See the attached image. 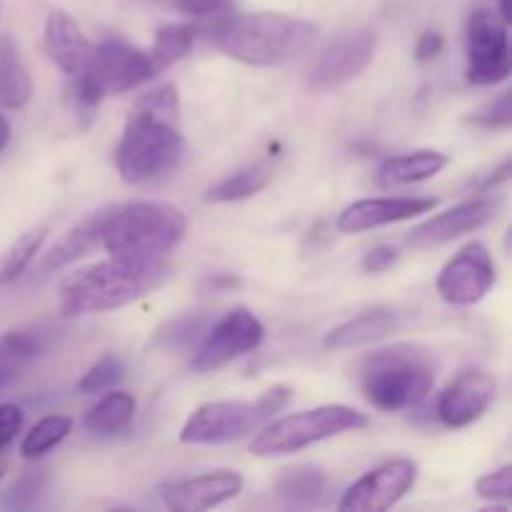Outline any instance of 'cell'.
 <instances>
[{
  "label": "cell",
  "mask_w": 512,
  "mask_h": 512,
  "mask_svg": "<svg viewBox=\"0 0 512 512\" xmlns=\"http://www.w3.org/2000/svg\"><path fill=\"white\" fill-rule=\"evenodd\" d=\"M10 123H8V118H5V113H0V153H3L5 148H8V143H10Z\"/></svg>",
  "instance_id": "ab89813d"
},
{
  "label": "cell",
  "mask_w": 512,
  "mask_h": 512,
  "mask_svg": "<svg viewBox=\"0 0 512 512\" xmlns=\"http://www.w3.org/2000/svg\"><path fill=\"white\" fill-rule=\"evenodd\" d=\"M450 165V155L440 150H415V153L393 155L380 165L378 180L383 188H400L435 178Z\"/></svg>",
  "instance_id": "ffe728a7"
},
{
  "label": "cell",
  "mask_w": 512,
  "mask_h": 512,
  "mask_svg": "<svg viewBox=\"0 0 512 512\" xmlns=\"http://www.w3.org/2000/svg\"><path fill=\"white\" fill-rule=\"evenodd\" d=\"M378 50V33L370 28H358L343 33L325 48V53L310 68L308 83L313 90H338L365 73Z\"/></svg>",
  "instance_id": "4fadbf2b"
},
{
  "label": "cell",
  "mask_w": 512,
  "mask_h": 512,
  "mask_svg": "<svg viewBox=\"0 0 512 512\" xmlns=\"http://www.w3.org/2000/svg\"><path fill=\"white\" fill-rule=\"evenodd\" d=\"M15 370H18V368H13V365L0 363V390H5L10 383H13V380H15Z\"/></svg>",
  "instance_id": "60d3db41"
},
{
  "label": "cell",
  "mask_w": 512,
  "mask_h": 512,
  "mask_svg": "<svg viewBox=\"0 0 512 512\" xmlns=\"http://www.w3.org/2000/svg\"><path fill=\"white\" fill-rule=\"evenodd\" d=\"M183 153L178 88L158 85L130 108L115 150V168L130 185L155 183L178 168Z\"/></svg>",
  "instance_id": "6da1fadb"
},
{
  "label": "cell",
  "mask_w": 512,
  "mask_h": 512,
  "mask_svg": "<svg viewBox=\"0 0 512 512\" xmlns=\"http://www.w3.org/2000/svg\"><path fill=\"white\" fill-rule=\"evenodd\" d=\"M273 175L275 165L268 163V160H258V163L245 165V168L235 170L228 178L215 183L205 193V200L208 203H238V200H248L253 195H258L260 190L268 188L273 183Z\"/></svg>",
  "instance_id": "cb8c5ba5"
},
{
  "label": "cell",
  "mask_w": 512,
  "mask_h": 512,
  "mask_svg": "<svg viewBox=\"0 0 512 512\" xmlns=\"http://www.w3.org/2000/svg\"><path fill=\"white\" fill-rule=\"evenodd\" d=\"M195 35H198V28H195V25H188V23L160 25L158 33H155L153 48L148 50L158 75L163 73V70H168L170 65L178 63V60H183L185 55L193 50Z\"/></svg>",
  "instance_id": "4316f807"
},
{
  "label": "cell",
  "mask_w": 512,
  "mask_h": 512,
  "mask_svg": "<svg viewBox=\"0 0 512 512\" xmlns=\"http://www.w3.org/2000/svg\"><path fill=\"white\" fill-rule=\"evenodd\" d=\"M73 433V418L68 415H45L25 433L20 443V455L25 460H38L53 448H58L68 435Z\"/></svg>",
  "instance_id": "f1b7e54d"
},
{
  "label": "cell",
  "mask_w": 512,
  "mask_h": 512,
  "mask_svg": "<svg viewBox=\"0 0 512 512\" xmlns=\"http://www.w3.org/2000/svg\"><path fill=\"white\" fill-rule=\"evenodd\" d=\"M243 493V475L235 470H210L195 478L173 480L160 488V500L175 512L213 510Z\"/></svg>",
  "instance_id": "9a60e30c"
},
{
  "label": "cell",
  "mask_w": 512,
  "mask_h": 512,
  "mask_svg": "<svg viewBox=\"0 0 512 512\" xmlns=\"http://www.w3.org/2000/svg\"><path fill=\"white\" fill-rule=\"evenodd\" d=\"M443 45H445L443 33H438V30H425V33L418 38V43H415V60H418V63H428V60L438 58Z\"/></svg>",
  "instance_id": "f35d334b"
},
{
  "label": "cell",
  "mask_w": 512,
  "mask_h": 512,
  "mask_svg": "<svg viewBox=\"0 0 512 512\" xmlns=\"http://www.w3.org/2000/svg\"><path fill=\"white\" fill-rule=\"evenodd\" d=\"M175 8L200 20H215L233 13L235 0H175Z\"/></svg>",
  "instance_id": "e575fe53"
},
{
  "label": "cell",
  "mask_w": 512,
  "mask_h": 512,
  "mask_svg": "<svg viewBox=\"0 0 512 512\" xmlns=\"http://www.w3.org/2000/svg\"><path fill=\"white\" fill-rule=\"evenodd\" d=\"M508 20L490 8L470 13L465 28V58H468V80L473 85H498L510 78L512 53Z\"/></svg>",
  "instance_id": "ba28073f"
},
{
  "label": "cell",
  "mask_w": 512,
  "mask_h": 512,
  "mask_svg": "<svg viewBox=\"0 0 512 512\" xmlns=\"http://www.w3.org/2000/svg\"><path fill=\"white\" fill-rule=\"evenodd\" d=\"M498 383L485 370H465L440 393L435 413L445 428H468L488 413Z\"/></svg>",
  "instance_id": "2e32d148"
},
{
  "label": "cell",
  "mask_w": 512,
  "mask_h": 512,
  "mask_svg": "<svg viewBox=\"0 0 512 512\" xmlns=\"http://www.w3.org/2000/svg\"><path fill=\"white\" fill-rule=\"evenodd\" d=\"M275 493L293 508H323L330 503L333 480L323 470L298 465V468H290L280 475L278 483H275Z\"/></svg>",
  "instance_id": "44dd1931"
},
{
  "label": "cell",
  "mask_w": 512,
  "mask_h": 512,
  "mask_svg": "<svg viewBox=\"0 0 512 512\" xmlns=\"http://www.w3.org/2000/svg\"><path fill=\"white\" fill-rule=\"evenodd\" d=\"M400 325H403V318L393 308L365 310V313L355 315V318L345 320L338 328L330 330L323 338V345L328 350L363 348V345L378 343V340L393 335Z\"/></svg>",
  "instance_id": "d6986e66"
},
{
  "label": "cell",
  "mask_w": 512,
  "mask_h": 512,
  "mask_svg": "<svg viewBox=\"0 0 512 512\" xmlns=\"http://www.w3.org/2000/svg\"><path fill=\"white\" fill-rule=\"evenodd\" d=\"M125 380V365L118 355H105L100 358L88 373L80 378L78 393L80 395H98L115 390Z\"/></svg>",
  "instance_id": "4dcf8cb0"
},
{
  "label": "cell",
  "mask_w": 512,
  "mask_h": 512,
  "mask_svg": "<svg viewBox=\"0 0 512 512\" xmlns=\"http://www.w3.org/2000/svg\"><path fill=\"white\" fill-rule=\"evenodd\" d=\"M50 348V330L43 328H20L8 330L0 335V363L18 365L40 358Z\"/></svg>",
  "instance_id": "f546056e"
},
{
  "label": "cell",
  "mask_w": 512,
  "mask_h": 512,
  "mask_svg": "<svg viewBox=\"0 0 512 512\" xmlns=\"http://www.w3.org/2000/svg\"><path fill=\"white\" fill-rule=\"evenodd\" d=\"M495 10H498L500 15H503L505 20H512V0H495Z\"/></svg>",
  "instance_id": "b9f144b4"
},
{
  "label": "cell",
  "mask_w": 512,
  "mask_h": 512,
  "mask_svg": "<svg viewBox=\"0 0 512 512\" xmlns=\"http://www.w3.org/2000/svg\"><path fill=\"white\" fill-rule=\"evenodd\" d=\"M188 218L180 208L160 200H130L105 205L100 248L125 258H165L183 243Z\"/></svg>",
  "instance_id": "277c9868"
},
{
  "label": "cell",
  "mask_w": 512,
  "mask_h": 512,
  "mask_svg": "<svg viewBox=\"0 0 512 512\" xmlns=\"http://www.w3.org/2000/svg\"><path fill=\"white\" fill-rule=\"evenodd\" d=\"M213 325L210 313H183L165 320L153 335L155 348L163 350H190L203 340L208 328Z\"/></svg>",
  "instance_id": "484cf974"
},
{
  "label": "cell",
  "mask_w": 512,
  "mask_h": 512,
  "mask_svg": "<svg viewBox=\"0 0 512 512\" xmlns=\"http://www.w3.org/2000/svg\"><path fill=\"white\" fill-rule=\"evenodd\" d=\"M135 408H138V403H135L133 395L115 388L85 413L83 425L90 435L110 438V435L123 433V430L133 423Z\"/></svg>",
  "instance_id": "d4e9b609"
},
{
  "label": "cell",
  "mask_w": 512,
  "mask_h": 512,
  "mask_svg": "<svg viewBox=\"0 0 512 512\" xmlns=\"http://www.w3.org/2000/svg\"><path fill=\"white\" fill-rule=\"evenodd\" d=\"M355 370L368 403L383 413L415 408L435 385L433 355L413 343L373 350Z\"/></svg>",
  "instance_id": "5b68a950"
},
{
  "label": "cell",
  "mask_w": 512,
  "mask_h": 512,
  "mask_svg": "<svg viewBox=\"0 0 512 512\" xmlns=\"http://www.w3.org/2000/svg\"><path fill=\"white\" fill-rule=\"evenodd\" d=\"M43 43L48 58L53 60L68 78L80 73V70L88 65L90 55H93V43H90L88 35L83 33L78 20H75L73 15L65 13V10H50L48 18H45Z\"/></svg>",
  "instance_id": "ac0fdd59"
},
{
  "label": "cell",
  "mask_w": 512,
  "mask_h": 512,
  "mask_svg": "<svg viewBox=\"0 0 512 512\" xmlns=\"http://www.w3.org/2000/svg\"><path fill=\"white\" fill-rule=\"evenodd\" d=\"M173 278V268L163 258H125L110 255L108 260L75 270L60 285V313L65 318L110 313L148 298Z\"/></svg>",
  "instance_id": "7a4b0ae2"
},
{
  "label": "cell",
  "mask_w": 512,
  "mask_h": 512,
  "mask_svg": "<svg viewBox=\"0 0 512 512\" xmlns=\"http://www.w3.org/2000/svg\"><path fill=\"white\" fill-rule=\"evenodd\" d=\"M495 280H498V270H495L493 255L483 243H470L443 265L435 285L445 303L455 308H468V305L480 303L493 290Z\"/></svg>",
  "instance_id": "8fae6325"
},
{
  "label": "cell",
  "mask_w": 512,
  "mask_h": 512,
  "mask_svg": "<svg viewBox=\"0 0 512 512\" xmlns=\"http://www.w3.org/2000/svg\"><path fill=\"white\" fill-rule=\"evenodd\" d=\"M88 68L103 85L105 95L128 93V90H135L158 78V70H155L148 50L138 48L123 35H108L103 43L95 45Z\"/></svg>",
  "instance_id": "30bf717a"
},
{
  "label": "cell",
  "mask_w": 512,
  "mask_h": 512,
  "mask_svg": "<svg viewBox=\"0 0 512 512\" xmlns=\"http://www.w3.org/2000/svg\"><path fill=\"white\" fill-rule=\"evenodd\" d=\"M293 390L288 385H273L255 403L245 400H220L200 405L180 430V443L185 445H225L248 438L263 428L280 410L288 408Z\"/></svg>",
  "instance_id": "8992f818"
},
{
  "label": "cell",
  "mask_w": 512,
  "mask_h": 512,
  "mask_svg": "<svg viewBox=\"0 0 512 512\" xmlns=\"http://www.w3.org/2000/svg\"><path fill=\"white\" fill-rule=\"evenodd\" d=\"M33 98V80L10 35H0V108L23 110Z\"/></svg>",
  "instance_id": "603a6c76"
},
{
  "label": "cell",
  "mask_w": 512,
  "mask_h": 512,
  "mask_svg": "<svg viewBox=\"0 0 512 512\" xmlns=\"http://www.w3.org/2000/svg\"><path fill=\"white\" fill-rule=\"evenodd\" d=\"M263 338V323H260L250 310H230L223 318L213 320V325H210L208 333L203 335V340L195 345L190 368H193V373L200 375L213 373V370L223 368V365L233 363V360L258 350Z\"/></svg>",
  "instance_id": "9c48e42d"
},
{
  "label": "cell",
  "mask_w": 512,
  "mask_h": 512,
  "mask_svg": "<svg viewBox=\"0 0 512 512\" xmlns=\"http://www.w3.org/2000/svg\"><path fill=\"white\" fill-rule=\"evenodd\" d=\"M3 478H5V465L0 463V483H3Z\"/></svg>",
  "instance_id": "7bdbcfd3"
},
{
  "label": "cell",
  "mask_w": 512,
  "mask_h": 512,
  "mask_svg": "<svg viewBox=\"0 0 512 512\" xmlns=\"http://www.w3.org/2000/svg\"><path fill=\"white\" fill-rule=\"evenodd\" d=\"M205 38L245 65H283L300 58L318 38V25L285 13H228L205 25Z\"/></svg>",
  "instance_id": "3957f363"
},
{
  "label": "cell",
  "mask_w": 512,
  "mask_h": 512,
  "mask_svg": "<svg viewBox=\"0 0 512 512\" xmlns=\"http://www.w3.org/2000/svg\"><path fill=\"white\" fill-rule=\"evenodd\" d=\"M418 483V465L408 458H395L355 480L340 498L343 512H383L398 505Z\"/></svg>",
  "instance_id": "7c38bea8"
},
{
  "label": "cell",
  "mask_w": 512,
  "mask_h": 512,
  "mask_svg": "<svg viewBox=\"0 0 512 512\" xmlns=\"http://www.w3.org/2000/svg\"><path fill=\"white\" fill-rule=\"evenodd\" d=\"M470 125L483 130H508L512 123V105H510V93H500V98H495L493 103H488L485 108L475 110L473 115H468Z\"/></svg>",
  "instance_id": "d6a6232c"
},
{
  "label": "cell",
  "mask_w": 512,
  "mask_h": 512,
  "mask_svg": "<svg viewBox=\"0 0 512 512\" xmlns=\"http://www.w3.org/2000/svg\"><path fill=\"white\" fill-rule=\"evenodd\" d=\"M103 220H105V208L95 210L88 218L80 220L68 235L58 240L53 248L48 250V255L43 258V270H60L65 265L75 263V260L85 258L88 253H93L95 248H100V233H103Z\"/></svg>",
  "instance_id": "7402d4cb"
},
{
  "label": "cell",
  "mask_w": 512,
  "mask_h": 512,
  "mask_svg": "<svg viewBox=\"0 0 512 512\" xmlns=\"http://www.w3.org/2000/svg\"><path fill=\"white\" fill-rule=\"evenodd\" d=\"M45 238H48V228L40 225V228L20 233L18 238L0 253V288L15 283V280L28 270V265L33 263V258L40 253V248H43Z\"/></svg>",
  "instance_id": "83f0119b"
},
{
  "label": "cell",
  "mask_w": 512,
  "mask_h": 512,
  "mask_svg": "<svg viewBox=\"0 0 512 512\" xmlns=\"http://www.w3.org/2000/svg\"><path fill=\"white\" fill-rule=\"evenodd\" d=\"M495 210H498V200L488 198V195L465 200V203L415 225L408 233V238H405V245L413 250H430L440 248L445 243H453V240L463 238V235L485 228L495 218Z\"/></svg>",
  "instance_id": "5bb4252c"
},
{
  "label": "cell",
  "mask_w": 512,
  "mask_h": 512,
  "mask_svg": "<svg viewBox=\"0 0 512 512\" xmlns=\"http://www.w3.org/2000/svg\"><path fill=\"white\" fill-rule=\"evenodd\" d=\"M368 423V415L348 405H320V408L285 415L275 423L263 425L250 443V453L258 458H283L335 435L368 428Z\"/></svg>",
  "instance_id": "52a82bcc"
},
{
  "label": "cell",
  "mask_w": 512,
  "mask_h": 512,
  "mask_svg": "<svg viewBox=\"0 0 512 512\" xmlns=\"http://www.w3.org/2000/svg\"><path fill=\"white\" fill-rule=\"evenodd\" d=\"M475 493H478V498L490 500V503H508L512 498V465H503L495 473L483 475L475 483Z\"/></svg>",
  "instance_id": "836d02e7"
},
{
  "label": "cell",
  "mask_w": 512,
  "mask_h": 512,
  "mask_svg": "<svg viewBox=\"0 0 512 512\" xmlns=\"http://www.w3.org/2000/svg\"><path fill=\"white\" fill-rule=\"evenodd\" d=\"M45 485H48V475L43 470L38 473H28L23 478L15 480L8 490L0 498V505L10 510H30L38 505L40 495L45 493Z\"/></svg>",
  "instance_id": "1f68e13d"
},
{
  "label": "cell",
  "mask_w": 512,
  "mask_h": 512,
  "mask_svg": "<svg viewBox=\"0 0 512 512\" xmlns=\"http://www.w3.org/2000/svg\"><path fill=\"white\" fill-rule=\"evenodd\" d=\"M435 205H438L435 198H365L343 208L335 225L340 233H365L383 225L413 220L430 213Z\"/></svg>",
  "instance_id": "e0dca14e"
},
{
  "label": "cell",
  "mask_w": 512,
  "mask_h": 512,
  "mask_svg": "<svg viewBox=\"0 0 512 512\" xmlns=\"http://www.w3.org/2000/svg\"><path fill=\"white\" fill-rule=\"evenodd\" d=\"M23 428V410L13 403L0 405V453L15 440Z\"/></svg>",
  "instance_id": "d590c367"
},
{
  "label": "cell",
  "mask_w": 512,
  "mask_h": 512,
  "mask_svg": "<svg viewBox=\"0 0 512 512\" xmlns=\"http://www.w3.org/2000/svg\"><path fill=\"white\" fill-rule=\"evenodd\" d=\"M398 263V250L393 245H378V248L368 250L363 258L365 273H385L388 268Z\"/></svg>",
  "instance_id": "8d00e7d4"
},
{
  "label": "cell",
  "mask_w": 512,
  "mask_h": 512,
  "mask_svg": "<svg viewBox=\"0 0 512 512\" xmlns=\"http://www.w3.org/2000/svg\"><path fill=\"white\" fill-rule=\"evenodd\" d=\"M243 288V280L233 273H210L200 280V293L205 295H220L233 293V290Z\"/></svg>",
  "instance_id": "74e56055"
}]
</instances>
